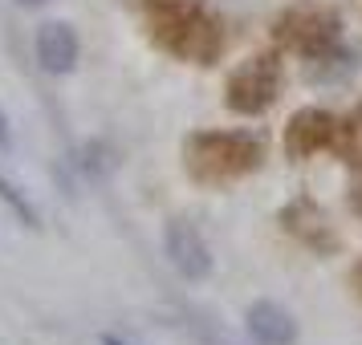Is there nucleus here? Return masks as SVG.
Segmentation results:
<instances>
[{"label":"nucleus","mask_w":362,"mask_h":345,"mask_svg":"<svg viewBox=\"0 0 362 345\" xmlns=\"http://www.w3.org/2000/svg\"><path fill=\"white\" fill-rule=\"evenodd\" d=\"M147 25L155 45L180 61L212 66L224 53V20L204 0H151Z\"/></svg>","instance_id":"1"},{"label":"nucleus","mask_w":362,"mask_h":345,"mask_svg":"<svg viewBox=\"0 0 362 345\" xmlns=\"http://www.w3.org/2000/svg\"><path fill=\"white\" fill-rule=\"evenodd\" d=\"M264 163V138L252 131H199L183 143V167L204 187L248 179Z\"/></svg>","instance_id":"2"},{"label":"nucleus","mask_w":362,"mask_h":345,"mask_svg":"<svg viewBox=\"0 0 362 345\" xmlns=\"http://www.w3.org/2000/svg\"><path fill=\"white\" fill-rule=\"evenodd\" d=\"M273 37H277V45L285 53L322 61L342 41V17L334 8H322V4H293V8H285L277 17Z\"/></svg>","instance_id":"3"},{"label":"nucleus","mask_w":362,"mask_h":345,"mask_svg":"<svg viewBox=\"0 0 362 345\" xmlns=\"http://www.w3.org/2000/svg\"><path fill=\"white\" fill-rule=\"evenodd\" d=\"M281 85H285V61L281 53H252L248 61L228 73L224 82V106L232 114H264L273 102L281 98Z\"/></svg>","instance_id":"4"},{"label":"nucleus","mask_w":362,"mask_h":345,"mask_svg":"<svg viewBox=\"0 0 362 345\" xmlns=\"http://www.w3.org/2000/svg\"><path fill=\"white\" fill-rule=\"evenodd\" d=\"M354 138H358V122H342L322 106H305L285 126V155L289 159H310V155H322V150H338L354 163Z\"/></svg>","instance_id":"5"},{"label":"nucleus","mask_w":362,"mask_h":345,"mask_svg":"<svg viewBox=\"0 0 362 345\" xmlns=\"http://www.w3.org/2000/svg\"><path fill=\"white\" fill-rule=\"evenodd\" d=\"M163 252L171 268L183 280H208L212 277V248L199 236V228L192 219H171L163 228Z\"/></svg>","instance_id":"6"},{"label":"nucleus","mask_w":362,"mask_h":345,"mask_svg":"<svg viewBox=\"0 0 362 345\" xmlns=\"http://www.w3.org/2000/svg\"><path fill=\"white\" fill-rule=\"evenodd\" d=\"M281 228L289 231L297 244H305L310 252H334V248H338V236L329 228L326 212H322L310 195H297L293 203L281 207Z\"/></svg>","instance_id":"7"},{"label":"nucleus","mask_w":362,"mask_h":345,"mask_svg":"<svg viewBox=\"0 0 362 345\" xmlns=\"http://www.w3.org/2000/svg\"><path fill=\"white\" fill-rule=\"evenodd\" d=\"M78 57H82V41H78V29L69 20H45L37 29V66L45 73H74L78 69Z\"/></svg>","instance_id":"8"},{"label":"nucleus","mask_w":362,"mask_h":345,"mask_svg":"<svg viewBox=\"0 0 362 345\" xmlns=\"http://www.w3.org/2000/svg\"><path fill=\"white\" fill-rule=\"evenodd\" d=\"M245 325H248V337L257 345H293L297 341L293 317L281 309L277 301H257V305H248Z\"/></svg>","instance_id":"9"},{"label":"nucleus","mask_w":362,"mask_h":345,"mask_svg":"<svg viewBox=\"0 0 362 345\" xmlns=\"http://www.w3.org/2000/svg\"><path fill=\"white\" fill-rule=\"evenodd\" d=\"M0 203H4V207L13 212V219H21L25 228H33V231L41 228V212L33 207V199L25 195V191H21L17 183H13L8 175H4V171H0Z\"/></svg>","instance_id":"10"},{"label":"nucleus","mask_w":362,"mask_h":345,"mask_svg":"<svg viewBox=\"0 0 362 345\" xmlns=\"http://www.w3.org/2000/svg\"><path fill=\"white\" fill-rule=\"evenodd\" d=\"M13 147V131H8V114H4V106H0V150Z\"/></svg>","instance_id":"11"},{"label":"nucleus","mask_w":362,"mask_h":345,"mask_svg":"<svg viewBox=\"0 0 362 345\" xmlns=\"http://www.w3.org/2000/svg\"><path fill=\"white\" fill-rule=\"evenodd\" d=\"M102 345H127L122 337H115V333H102Z\"/></svg>","instance_id":"12"},{"label":"nucleus","mask_w":362,"mask_h":345,"mask_svg":"<svg viewBox=\"0 0 362 345\" xmlns=\"http://www.w3.org/2000/svg\"><path fill=\"white\" fill-rule=\"evenodd\" d=\"M354 289H358V296H362V264L354 268Z\"/></svg>","instance_id":"13"},{"label":"nucleus","mask_w":362,"mask_h":345,"mask_svg":"<svg viewBox=\"0 0 362 345\" xmlns=\"http://www.w3.org/2000/svg\"><path fill=\"white\" fill-rule=\"evenodd\" d=\"M21 8H37V4H45V0H17Z\"/></svg>","instance_id":"14"},{"label":"nucleus","mask_w":362,"mask_h":345,"mask_svg":"<svg viewBox=\"0 0 362 345\" xmlns=\"http://www.w3.org/2000/svg\"><path fill=\"white\" fill-rule=\"evenodd\" d=\"M354 212L362 215V187H358V191H354Z\"/></svg>","instance_id":"15"},{"label":"nucleus","mask_w":362,"mask_h":345,"mask_svg":"<svg viewBox=\"0 0 362 345\" xmlns=\"http://www.w3.org/2000/svg\"><path fill=\"white\" fill-rule=\"evenodd\" d=\"M354 122H358V126H362V106H358V110H354Z\"/></svg>","instance_id":"16"}]
</instances>
